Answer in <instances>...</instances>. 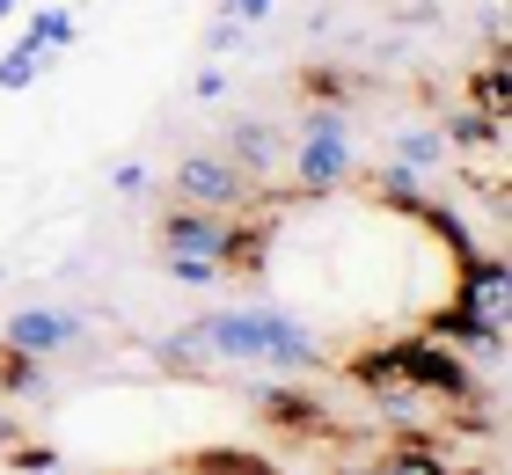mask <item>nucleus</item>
Returning a JSON list of instances; mask_svg holds the SVG:
<instances>
[{
    "instance_id": "28",
    "label": "nucleus",
    "mask_w": 512,
    "mask_h": 475,
    "mask_svg": "<svg viewBox=\"0 0 512 475\" xmlns=\"http://www.w3.org/2000/svg\"><path fill=\"white\" fill-rule=\"evenodd\" d=\"M22 439H30V432H22V417L8 410V402H0V454H15V446H22Z\"/></svg>"
},
{
    "instance_id": "10",
    "label": "nucleus",
    "mask_w": 512,
    "mask_h": 475,
    "mask_svg": "<svg viewBox=\"0 0 512 475\" xmlns=\"http://www.w3.org/2000/svg\"><path fill=\"white\" fill-rule=\"evenodd\" d=\"M271 242H278V227L264 220V212H235V220H227V256H220V271L227 278H264L271 271Z\"/></svg>"
},
{
    "instance_id": "30",
    "label": "nucleus",
    "mask_w": 512,
    "mask_h": 475,
    "mask_svg": "<svg viewBox=\"0 0 512 475\" xmlns=\"http://www.w3.org/2000/svg\"><path fill=\"white\" fill-rule=\"evenodd\" d=\"M0 22H15V0H0Z\"/></svg>"
},
{
    "instance_id": "24",
    "label": "nucleus",
    "mask_w": 512,
    "mask_h": 475,
    "mask_svg": "<svg viewBox=\"0 0 512 475\" xmlns=\"http://www.w3.org/2000/svg\"><path fill=\"white\" fill-rule=\"evenodd\" d=\"M278 0H220V22H235V30H256V22H271Z\"/></svg>"
},
{
    "instance_id": "13",
    "label": "nucleus",
    "mask_w": 512,
    "mask_h": 475,
    "mask_svg": "<svg viewBox=\"0 0 512 475\" xmlns=\"http://www.w3.org/2000/svg\"><path fill=\"white\" fill-rule=\"evenodd\" d=\"M461 103L505 125V117H512V59H505V52H491L483 66H469V74H461Z\"/></svg>"
},
{
    "instance_id": "14",
    "label": "nucleus",
    "mask_w": 512,
    "mask_h": 475,
    "mask_svg": "<svg viewBox=\"0 0 512 475\" xmlns=\"http://www.w3.org/2000/svg\"><path fill=\"white\" fill-rule=\"evenodd\" d=\"M439 139H447V154H461V161H469V154H498V147H505V125L461 103V110H447V117H439Z\"/></svg>"
},
{
    "instance_id": "8",
    "label": "nucleus",
    "mask_w": 512,
    "mask_h": 475,
    "mask_svg": "<svg viewBox=\"0 0 512 475\" xmlns=\"http://www.w3.org/2000/svg\"><path fill=\"white\" fill-rule=\"evenodd\" d=\"M154 249L161 256H205V264H220V256H227V212H198V205L161 198Z\"/></svg>"
},
{
    "instance_id": "3",
    "label": "nucleus",
    "mask_w": 512,
    "mask_h": 475,
    "mask_svg": "<svg viewBox=\"0 0 512 475\" xmlns=\"http://www.w3.org/2000/svg\"><path fill=\"white\" fill-rule=\"evenodd\" d=\"M388 359H395V373H403L417 395L447 402V410H476V402H491V395L476 388V366L461 359L454 344L425 337V329H410V337H388Z\"/></svg>"
},
{
    "instance_id": "21",
    "label": "nucleus",
    "mask_w": 512,
    "mask_h": 475,
    "mask_svg": "<svg viewBox=\"0 0 512 475\" xmlns=\"http://www.w3.org/2000/svg\"><path fill=\"white\" fill-rule=\"evenodd\" d=\"M293 88L308 95V103H344V95H352L359 81L344 74V66H300V74H293Z\"/></svg>"
},
{
    "instance_id": "11",
    "label": "nucleus",
    "mask_w": 512,
    "mask_h": 475,
    "mask_svg": "<svg viewBox=\"0 0 512 475\" xmlns=\"http://www.w3.org/2000/svg\"><path fill=\"white\" fill-rule=\"evenodd\" d=\"M454 468H461V461H454L432 432H403V439L388 446V454L366 461V475H454Z\"/></svg>"
},
{
    "instance_id": "1",
    "label": "nucleus",
    "mask_w": 512,
    "mask_h": 475,
    "mask_svg": "<svg viewBox=\"0 0 512 475\" xmlns=\"http://www.w3.org/2000/svg\"><path fill=\"white\" fill-rule=\"evenodd\" d=\"M154 366L176 380H220L227 366H271V373H315L330 366L315 322H300L293 307L271 300H242V307H213V315L154 337Z\"/></svg>"
},
{
    "instance_id": "6",
    "label": "nucleus",
    "mask_w": 512,
    "mask_h": 475,
    "mask_svg": "<svg viewBox=\"0 0 512 475\" xmlns=\"http://www.w3.org/2000/svg\"><path fill=\"white\" fill-rule=\"evenodd\" d=\"M425 337H439V344H454L461 359H505V315H491V307H476V300H439L432 315H425Z\"/></svg>"
},
{
    "instance_id": "16",
    "label": "nucleus",
    "mask_w": 512,
    "mask_h": 475,
    "mask_svg": "<svg viewBox=\"0 0 512 475\" xmlns=\"http://www.w3.org/2000/svg\"><path fill=\"white\" fill-rule=\"evenodd\" d=\"M183 475H286V468L256 446H198V454H183Z\"/></svg>"
},
{
    "instance_id": "19",
    "label": "nucleus",
    "mask_w": 512,
    "mask_h": 475,
    "mask_svg": "<svg viewBox=\"0 0 512 475\" xmlns=\"http://www.w3.org/2000/svg\"><path fill=\"white\" fill-rule=\"evenodd\" d=\"M52 74V52H37V44H15L8 59H0V95H22Z\"/></svg>"
},
{
    "instance_id": "2",
    "label": "nucleus",
    "mask_w": 512,
    "mask_h": 475,
    "mask_svg": "<svg viewBox=\"0 0 512 475\" xmlns=\"http://www.w3.org/2000/svg\"><path fill=\"white\" fill-rule=\"evenodd\" d=\"M359 176V147L352 125H344V103H308L293 125V198H330Z\"/></svg>"
},
{
    "instance_id": "27",
    "label": "nucleus",
    "mask_w": 512,
    "mask_h": 475,
    "mask_svg": "<svg viewBox=\"0 0 512 475\" xmlns=\"http://www.w3.org/2000/svg\"><path fill=\"white\" fill-rule=\"evenodd\" d=\"M242 37H249V30H235V22H213V30H205V52H213V59H220V52H235V44H242Z\"/></svg>"
},
{
    "instance_id": "29",
    "label": "nucleus",
    "mask_w": 512,
    "mask_h": 475,
    "mask_svg": "<svg viewBox=\"0 0 512 475\" xmlns=\"http://www.w3.org/2000/svg\"><path fill=\"white\" fill-rule=\"evenodd\" d=\"M454 475H498V468H469V461H461V468H454Z\"/></svg>"
},
{
    "instance_id": "7",
    "label": "nucleus",
    "mask_w": 512,
    "mask_h": 475,
    "mask_svg": "<svg viewBox=\"0 0 512 475\" xmlns=\"http://www.w3.org/2000/svg\"><path fill=\"white\" fill-rule=\"evenodd\" d=\"M15 351H30V359H66V351H81V337H88V322L74 315V307H52V300H37V307H15L8 315V329H0Z\"/></svg>"
},
{
    "instance_id": "15",
    "label": "nucleus",
    "mask_w": 512,
    "mask_h": 475,
    "mask_svg": "<svg viewBox=\"0 0 512 475\" xmlns=\"http://www.w3.org/2000/svg\"><path fill=\"white\" fill-rule=\"evenodd\" d=\"M454 271H461V285H454L461 300H476V307H491V315H505V285H512V278H505V256H498V249H476L469 264H454Z\"/></svg>"
},
{
    "instance_id": "12",
    "label": "nucleus",
    "mask_w": 512,
    "mask_h": 475,
    "mask_svg": "<svg viewBox=\"0 0 512 475\" xmlns=\"http://www.w3.org/2000/svg\"><path fill=\"white\" fill-rule=\"evenodd\" d=\"M352 183H366V198L374 205H388V212H403V220H417V212L432 205V176H417V169H359Z\"/></svg>"
},
{
    "instance_id": "9",
    "label": "nucleus",
    "mask_w": 512,
    "mask_h": 475,
    "mask_svg": "<svg viewBox=\"0 0 512 475\" xmlns=\"http://www.w3.org/2000/svg\"><path fill=\"white\" fill-rule=\"evenodd\" d=\"M220 154L235 161L242 176H271L278 161H286V132H278L271 117H227V132H220Z\"/></svg>"
},
{
    "instance_id": "18",
    "label": "nucleus",
    "mask_w": 512,
    "mask_h": 475,
    "mask_svg": "<svg viewBox=\"0 0 512 475\" xmlns=\"http://www.w3.org/2000/svg\"><path fill=\"white\" fill-rule=\"evenodd\" d=\"M395 169H417V176L447 169V139H439V125H403V132H395Z\"/></svg>"
},
{
    "instance_id": "4",
    "label": "nucleus",
    "mask_w": 512,
    "mask_h": 475,
    "mask_svg": "<svg viewBox=\"0 0 512 475\" xmlns=\"http://www.w3.org/2000/svg\"><path fill=\"white\" fill-rule=\"evenodd\" d=\"M169 198L176 205H198V212H249V205H278V190H256V176H242L235 161H227L220 147L213 154H183L169 169Z\"/></svg>"
},
{
    "instance_id": "25",
    "label": "nucleus",
    "mask_w": 512,
    "mask_h": 475,
    "mask_svg": "<svg viewBox=\"0 0 512 475\" xmlns=\"http://www.w3.org/2000/svg\"><path fill=\"white\" fill-rule=\"evenodd\" d=\"M110 183H118V198H147V190H154V169H147V161H118Z\"/></svg>"
},
{
    "instance_id": "31",
    "label": "nucleus",
    "mask_w": 512,
    "mask_h": 475,
    "mask_svg": "<svg viewBox=\"0 0 512 475\" xmlns=\"http://www.w3.org/2000/svg\"><path fill=\"white\" fill-rule=\"evenodd\" d=\"M118 475H139V468H118Z\"/></svg>"
},
{
    "instance_id": "20",
    "label": "nucleus",
    "mask_w": 512,
    "mask_h": 475,
    "mask_svg": "<svg viewBox=\"0 0 512 475\" xmlns=\"http://www.w3.org/2000/svg\"><path fill=\"white\" fill-rule=\"evenodd\" d=\"M22 44H37V52H66L74 44V8H37L22 22Z\"/></svg>"
},
{
    "instance_id": "17",
    "label": "nucleus",
    "mask_w": 512,
    "mask_h": 475,
    "mask_svg": "<svg viewBox=\"0 0 512 475\" xmlns=\"http://www.w3.org/2000/svg\"><path fill=\"white\" fill-rule=\"evenodd\" d=\"M44 388H52V366L30 359V351H15L8 337H0V402H30V395H44Z\"/></svg>"
},
{
    "instance_id": "26",
    "label": "nucleus",
    "mask_w": 512,
    "mask_h": 475,
    "mask_svg": "<svg viewBox=\"0 0 512 475\" xmlns=\"http://www.w3.org/2000/svg\"><path fill=\"white\" fill-rule=\"evenodd\" d=\"M191 95H198V103H220V95H227V66H220V59H213V66H198Z\"/></svg>"
},
{
    "instance_id": "23",
    "label": "nucleus",
    "mask_w": 512,
    "mask_h": 475,
    "mask_svg": "<svg viewBox=\"0 0 512 475\" xmlns=\"http://www.w3.org/2000/svg\"><path fill=\"white\" fill-rule=\"evenodd\" d=\"M161 271H169L176 285H198V293H205V285H220V278H227L220 264H205V256H161Z\"/></svg>"
},
{
    "instance_id": "22",
    "label": "nucleus",
    "mask_w": 512,
    "mask_h": 475,
    "mask_svg": "<svg viewBox=\"0 0 512 475\" xmlns=\"http://www.w3.org/2000/svg\"><path fill=\"white\" fill-rule=\"evenodd\" d=\"M0 461H8L15 475H66V454L59 446H37V439H22L15 454H0Z\"/></svg>"
},
{
    "instance_id": "5",
    "label": "nucleus",
    "mask_w": 512,
    "mask_h": 475,
    "mask_svg": "<svg viewBox=\"0 0 512 475\" xmlns=\"http://www.w3.org/2000/svg\"><path fill=\"white\" fill-rule=\"evenodd\" d=\"M249 402H256V424H271V432H286V439H337L330 402H322L315 388H300V373L256 380Z\"/></svg>"
}]
</instances>
